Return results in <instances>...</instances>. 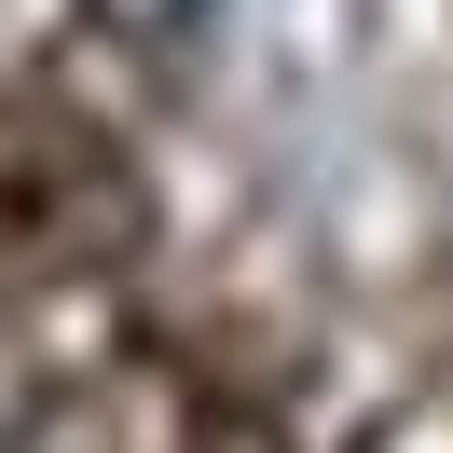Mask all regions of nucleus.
<instances>
[{"label": "nucleus", "instance_id": "nucleus-1", "mask_svg": "<svg viewBox=\"0 0 453 453\" xmlns=\"http://www.w3.org/2000/svg\"><path fill=\"white\" fill-rule=\"evenodd\" d=\"M96 14H111L124 42H179V28H206L220 0H96Z\"/></svg>", "mask_w": 453, "mask_h": 453}]
</instances>
